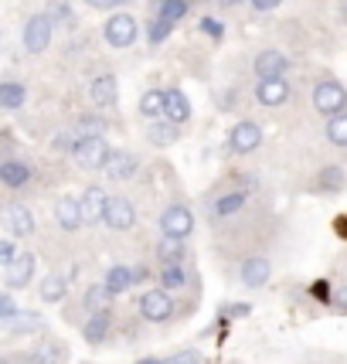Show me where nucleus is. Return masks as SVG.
<instances>
[{"label":"nucleus","instance_id":"9d476101","mask_svg":"<svg viewBox=\"0 0 347 364\" xmlns=\"http://www.w3.org/2000/svg\"><path fill=\"white\" fill-rule=\"evenodd\" d=\"M106 201H110V194H106L102 188H85V194L79 198V215H82V222H85V225L102 222Z\"/></svg>","mask_w":347,"mask_h":364},{"label":"nucleus","instance_id":"c85d7f7f","mask_svg":"<svg viewBox=\"0 0 347 364\" xmlns=\"http://www.w3.org/2000/svg\"><path fill=\"white\" fill-rule=\"evenodd\" d=\"M160 259L167 262V266H181V259H184V249H181V238H167L160 242Z\"/></svg>","mask_w":347,"mask_h":364},{"label":"nucleus","instance_id":"5701e85b","mask_svg":"<svg viewBox=\"0 0 347 364\" xmlns=\"http://www.w3.org/2000/svg\"><path fill=\"white\" fill-rule=\"evenodd\" d=\"M327 140L333 146H347V109L333 112L331 119H327Z\"/></svg>","mask_w":347,"mask_h":364},{"label":"nucleus","instance_id":"4c0bfd02","mask_svg":"<svg viewBox=\"0 0 347 364\" xmlns=\"http://www.w3.org/2000/svg\"><path fill=\"white\" fill-rule=\"evenodd\" d=\"M127 0H85V7H95V11H106V7H123Z\"/></svg>","mask_w":347,"mask_h":364},{"label":"nucleus","instance_id":"e433bc0d","mask_svg":"<svg viewBox=\"0 0 347 364\" xmlns=\"http://www.w3.org/2000/svg\"><path fill=\"white\" fill-rule=\"evenodd\" d=\"M38 358H45L41 364H58L55 358H62V348H51V344H45V348L38 350Z\"/></svg>","mask_w":347,"mask_h":364},{"label":"nucleus","instance_id":"c756f323","mask_svg":"<svg viewBox=\"0 0 347 364\" xmlns=\"http://www.w3.org/2000/svg\"><path fill=\"white\" fill-rule=\"evenodd\" d=\"M316 184H320V191H341L347 184V177H344V171H341V167H324Z\"/></svg>","mask_w":347,"mask_h":364},{"label":"nucleus","instance_id":"79ce46f5","mask_svg":"<svg viewBox=\"0 0 347 364\" xmlns=\"http://www.w3.org/2000/svg\"><path fill=\"white\" fill-rule=\"evenodd\" d=\"M140 364H164V361H157V358H143Z\"/></svg>","mask_w":347,"mask_h":364},{"label":"nucleus","instance_id":"b1692460","mask_svg":"<svg viewBox=\"0 0 347 364\" xmlns=\"http://www.w3.org/2000/svg\"><path fill=\"white\" fill-rule=\"evenodd\" d=\"M106 289L110 293H123V289H129L133 286V269H127V266H112L110 272H106Z\"/></svg>","mask_w":347,"mask_h":364},{"label":"nucleus","instance_id":"7ed1b4c3","mask_svg":"<svg viewBox=\"0 0 347 364\" xmlns=\"http://www.w3.org/2000/svg\"><path fill=\"white\" fill-rule=\"evenodd\" d=\"M51 34H55V21L48 14H34L31 21L24 24V51L41 55V51L51 45Z\"/></svg>","mask_w":347,"mask_h":364},{"label":"nucleus","instance_id":"a19ab883","mask_svg":"<svg viewBox=\"0 0 347 364\" xmlns=\"http://www.w3.org/2000/svg\"><path fill=\"white\" fill-rule=\"evenodd\" d=\"M333 303H337L341 310H347V286H341V289L333 293Z\"/></svg>","mask_w":347,"mask_h":364},{"label":"nucleus","instance_id":"39448f33","mask_svg":"<svg viewBox=\"0 0 347 364\" xmlns=\"http://www.w3.org/2000/svg\"><path fill=\"white\" fill-rule=\"evenodd\" d=\"M140 314H143V320H150V323H164V320H171L174 317L171 293H167L164 286H160V289H150V293H143Z\"/></svg>","mask_w":347,"mask_h":364},{"label":"nucleus","instance_id":"f257e3e1","mask_svg":"<svg viewBox=\"0 0 347 364\" xmlns=\"http://www.w3.org/2000/svg\"><path fill=\"white\" fill-rule=\"evenodd\" d=\"M72 154L79 157L82 167L99 171V167H102V160H106V154H110V143H106V136H102V133H99V136H75V143H72Z\"/></svg>","mask_w":347,"mask_h":364},{"label":"nucleus","instance_id":"f03ea898","mask_svg":"<svg viewBox=\"0 0 347 364\" xmlns=\"http://www.w3.org/2000/svg\"><path fill=\"white\" fill-rule=\"evenodd\" d=\"M106 41L112 48H129L137 38H140V24H137V17L133 14H112L106 21Z\"/></svg>","mask_w":347,"mask_h":364},{"label":"nucleus","instance_id":"4be33fe9","mask_svg":"<svg viewBox=\"0 0 347 364\" xmlns=\"http://www.w3.org/2000/svg\"><path fill=\"white\" fill-rule=\"evenodd\" d=\"M154 7H157L160 21H171V24L174 21H181V17H188V11H191L188 0H157Z\"/></svg>","mask_w":347,"mask_h":364},{"label":"nucleus","instance_id":"a211bd4d","mask_svg":"<svg viewBox=\"0 0 347 364\" xmlns=\"http://www.w3.org/2000/svg\"><path fill=\"white\" fill-rule=\"evenodd\" d=\"M4 222H7V228L14 232V235H31L34 232V218L31 211L24 205H11L7 211H4Z\"/></svg>","mask_w":347,"mask_h":364},{"label":"nucleus","instance_id":"bb28decb","mask_svg":"<svg viewBox=\"0 0 347 364\" xmlns=\"http://www.w3.org/2000/svg\"><path fill=\"white\" fill-rule=\"evenodd\" d=\"M110 296H112V293L102 283L89 286V289H85V310H89V314H102V310L110 306Z\"/></svg>","mask_w":347,"mask_h":364},{"label":"nucleus","instance_id":"2eb2a0df","mask_svg":"<svg viewBox=\"0 0 347 364\" xmlns=\"http://www.w3.org/2000/svg\"><path fill=\"white\" fill-rule=\"evenodd\" d=\"M95 106H116V99H119V82L116 75H99L92 82V89H89Z\"/></svg>","mask_w":347,"mask_h":364},{"label":"nucleus","instance_id":"a18cd8bd","mask_svg":"<svg viewBox=\"0 0 347 364\" xmlns=\"http://www.w3.org/2000/svg\"><path fill=\"white\" fill-rule=\"evenodd\" d=\"M0 364H4V361H0Z\"/></svg>","mask_w":347,"mask_h":364},{"label":"nucleus","instance_id":"7c9ffc66","mask_svg":"<svg viewBox=\"0 0 347 364\" xmlns=\"http://www.w3.org/2000/svg\"><path fill=\"white\" fill-rule=\"evenodd\" d=\"M65 296V279L62 276H48L45 283H41V300L45 303H55Z\"/></svg>","mask_w":347,"mask_h":364},{"label":"nucleus","instance_id":"6e6552de","mask_svg":"<svg viewBox=\"0 0 347 364\" xmlns=\"http://www.w3.org/2000/svg\"><path fill=\"white\" fill-rule=\"evenodd\" d=\"M102 171H106L110 181H129L137 174V157L127 154V150H110L106 160H102Z\"/></svg>","mask_w":347,"mask_h":364},{"label":"nucleus","instance_id":"c03bdc74","mask_svg":"<svg viewBox=\"0 0 347 364\" xmlns=\"http://www.w3.org/2000/svg\"><path fill=\"white\" fill-rule=\"evenodd\" d=\"M21 364H28V361H21Z\"/></svg>","mask_w":347,"mask_h":364},{"label":"nucleus","instance_id":"412c9836","mask_svg":"<svg viewBox=\"0 0 347 364\" xmlns=\"http://www.w3.org/2000/svg\"><path fill=\"white\" fill-rule=\"evenodd\" d=\"M0 181H4L7 188H24V184L31 181V171H28L24 164L11 160V164H4V167H0Z\"/></svg>","mask_w":347,"mask_h":364},{"label":"nucleus","instance_id":"2f4dec72","mask_svg":"<svg viewBox=\"0 0 347 364\" xmlns=\"http://www.w3.org/2000/svg\"><path fill=\"white\" fill-rule=\"evenodd\" d=\"M184 283H188V276H184L181 266H164L160 269V286L164 289H177V286H184Z\"/></svg>","mask_w":347,"mask_h":364},{"label":"nucleus","instance_id":"aec40b11","mask_svg":"<svg viewBox=\"0 0 347 364\" xmlns=\"http://www.w3.org/2000/svg\"><path fill=\"white\" fill-rule=\"evenodd\" d=\"M24 99H28V89H24L21 82H4V85H0V106H4V109H21Z\"/></svg>","mask_w":347,"mask_h":364},{"label":"nucleus","instance_id":"20e7f679","mask_svg":"<svg viewBox=\"0 0 347 364\" xmlns=\"http://www.w3.org/2000/svg\"><path fill=\"white\" fill-rule=\"evenodd\" d=\"M314 109L324 112V116H333V112L347 109V89L341 82H320L314 89Z\"/></svg>","mask_w":347,"mask_h":364},{"label":"nucleus","instance_id":"dca6fc26","mask_svg":"<svg viewBox=\"0 0 347 364\" xmlns=\"http://www.w3.org/2000/svg\"><path fill=\"white\" fill-rule=\"evenodd\" d=\"M269 259H262V255H252V259H245L242 262V283L252 286V289H259V286L269 279Z\"/></svg>","mask_w":347,"mask_h":364},{"label":"nucleus","instance_id":"58836bf2","mask_svg":"<svg viewBox=\"0 0 347 364\" xmlns=\"http://www.w3.org/2000/svg\"><path fill=\"white\" fill-rule=\"evenodd\" d=\"M164 364H198V354L188 350V354H177V358H171V361H164Z\"/></svg>","mask_w":347,"mask_h":364},{"label":"nucleus","instance_id":"f8f14e48","mask_svg":"<svg viewBox=\"0 0 347 364\" xmlns=\"http://www.w3.org/2000/svg\"><path fill=\"white\" fill-rule=\"evenodd\" d=\"M228 143H232V150H235V154H252L255 146L262 143V129L255 127V123H249V119H245V123H235Z\"/></svg>","mask_w":347,"mask_h":364},{"label":"nucleus","instance_id":"ea45409f","mask_svg":"<svg viewBox=\"0 0 347 364\" xmlns=\"http://www.w3.org/2000/svg\"><path fill=\"white\" fill-rule=\"evenodd\" d=\"M249 4H252L255 11H272V7H279L283 0H249Z\"/></svg>","mask_w":347,"mask_h":364},{"label":"nucleus","instance_id":"c9c22d12","mask_svg":"<svg viewBox=\"0 0 347 364\" xmlns=\"http://www.w3.org/2000/svg\"><path fill=\"white\" fill-rule=\"evenodd\" d=\"M14 255H17L14 242H7V238H0V266H7V262H11Z\"/></svg>","mask_w":347,"mask_h":364},{"label":"nucleus","instance_id":"37998d69","mask_svg":"<svg viewBox=\"0 0 347 364\" xmlns=\"http://www.w3.org/2000/svg\"><path fill=\"white\" fill-rule=\"evenodd\" d=\"M344 21H347V4H344Z\"/></svg>","mask_w":347,"mask_h":364},{"label":"nucleus","instance_id":"393cba45","mask_svg":"<svg viewBox=\"0 0 347 364\" xmlns=\"http://www.w3.org/2000/svg\"><path fill=\"white\" fill-rule=\"evenodd\" d=\"M242 208H245V194H242V191H232V194L218 198L211 211H215L218 218H228V215H235V211H242Z\"/></svg>","mask_w":347,"mask_h":364},{"label":"nucleus","instance_id":"72a5a7b5","mask_svg":"<svg viewBox=\"0 0 347 364\" xmlns=\"http://www.w3.org/2000/svg\"><path fill=\"white\" fill-rule=\"evenodd\" d=\"M201 31H205L208 38H215V41H218L221 34H225V24L215 21V17H201Z\"/></svg>","mask_w":347,"mask_h":364},{"label":"nucleus","instance_id":"0eeeda50","mask_svg":"<svg viewBox=\"0 0 347 364\" xmlns=\"http://www.w3.org/2000/svg\"><path fill=\"white\" fill-rule=\"evenodd\" d=\"M102 218H106L110 228L127 232V228L137 225V211H133V205H129L127 198H110V201H106V211H102Z\"/></svg>","mask_w":347,"mask_h":364},{"label":"nucleus","instance_id":"ddd939ff","mask_svg":"<svg viewBox=\"0 0 347 364\" xmlns=\"http://www.w3.org/2000/svg\"><path fill=\"white\" fill-rule=\"evenodd\" d=\"M286 68H289V62H286L283 51H262V55L255 58V75H259V79H279Z\"/></svg>","mask_w":347,"mask_h":364},{"label":"nucleus","instance_id":"1a4fd4ad","mask_svg":"<svg viewBox=\"0 0 347 364\" xmlns=\"http://www.w3.org/2000/svg\"><path fill=\"white\" fill-rule=\"evenodd\" d=\"M167 123L174 127H181V123H188L191 119V102L188 95L181 92V89H164V112H160Z\"/></svg>","mask_w":347,"mask_h":364},{"label":"nucleus","instance_id":"a878e982","mask_svg":"<svg viewBox=\"0 0 347 364\" xmlns=\"http://www.w3.org/2000/svg\"><path fill=\"white\" fill-rule=\"evenodd\" d=\"M110 333V314L102 310V314H92V320L85 323V341L89 344H102V337Z\"/></svg>","mask_w":347,"mask_h":364},{"label":"nucleus","instance_id":"9b49d317","mask_svg":"<svg viewBox=\"0 0 347 364\" xmlns=\"http://www.w3.org/2000/svg\"><path fill=\"white\" fill-rule=\"evenodd\" d=\"M255 99H259L262 106H283L286 99H289V82H286L283 75H279V79H259Z\"/></svg>","mask_w":347,"mask_h":364},{"label":"nucleus","instance_id":"cd10ccee","mask_svg":"<svg viewBox=\"0 0 347 364\" xmlns=\"http://www.w3.org/2000/svg\"><path fill=\"white\" fill-rule=\"evenodd\" d=\"M140 112L146 116V119H157L160 112H164V92H160V89H150V92H143Z\"/></svg>","mask_w":347,"mask_h":364},{"label":"nucleus","instance_id":"f3484780","mask_svg":"<svg viewBox=\"0 0 347 364\" xmlns=\"http://www.w3.org/2000/svg\"><path fill=\"white\" fill-rule=\"evenodd\" d=\"M55 218H58V225H62L65 232H75L82 225L79 198H58V201H55Z\"/></svg>","mask_w":347,"mask_h":364},{"label":"nucleus","instance_id":"6ab92c4d","mask_svg":"<svg viewBox=\"0 0 347 364\" xmlns=\"http://www.w3.org/2000/svg\"><path fill=\"white\" fill-rule=\"evenodd\" d=\"M146 140L154 143V146H171V143H177V127L167 123V119H150Z\"/></svg>","mask_w":347,"mask_h":364},{"label":"nucleus","instance_id":"f704fd0d","mask_svg":"<svg viewBox=\"0 0 347 364\" xmlns=\"http://www.w3.org/2000/svg\"><path fill=\"white\" fill-rule=\"evenodd\" d=\"M14 314H17V303L7 293H0V320H11Z\"/></svg>","mask_w":347,"mask_h":364},{"label":"nucleus","instance_id":"4468645a","mask_svg":"<svg viewBox=\"0 0 347 364\" xmlns=\"http://www.w3.org/2000/svg\"><path fill=\"white\" fill-rule=\"evenodd\" d=\"M34 272V255L31 252H17L11 262H7V283L11 286H28Z\"/></svg>","mask_w":347,"mask_h":364},{"label":"nucleus","instance_id":"473e14b6","mask_svg":"<svg viewBox=\"0 0 347 364\" xmlns=\"http://www.w3.org/2000/svg\"><path fill=\"white\" fill-rule=\"evenodd\" d=\"M171 21H160V17H154L150 21V45H160V41H167V34H171Z\"/></svg>","mask_w":347,"mask_h":364},{"label":"nucleus","instance_id":"423d86ee","mask_svg":"<svg viewBox=\"0 0 347 364\" xmlns=\"http://www.w3.org/2000/svg\"><path fill=\"white\" fill-rule=\"evenodd\" d=\"M191 228H194V215H191L184 205H174L160 215V235L181 238V242H184V238L191 235Z\"/></svg>","mask_w":347,"mask_h":364}]
</instances>
